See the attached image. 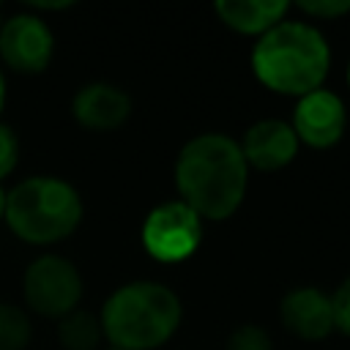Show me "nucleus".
<instances>
[{"label": "nucleus", "mask_w": 350, "mask_h": 350, "mask_svg": "<svg viewBox=\"0 0 350 350\" xmlns=\"http://www.w3.org/2000/svg\"><path fill=\"white\" fill-rule=\"evenodd\" d=\"M249 164L235 139L200 134L189 139L175 161V186L200 219L221 221L238 211L246 194Z\"/></svg>", "instance_id": "f257e3e1"}, {"label": "nucleus", "mask_w": 350, "mask_h": 350, "mask_svg": "<svg viewBox=\"0 0 350 350\" xmlns=\"http://www.w3.org/2000/svg\"><path fill=\"white\" fill-rule=\"evenodd\" d=\"M331 52L323 33L306 22H279L252 49L254 77L273 93L306 96L320 90Z\"/></svg>", "instance_id": "f03ea898"}, {"label": "nucleus", "mask_w": 350, "mask_h": 350, "mask_svg": "<svg viewBox=\"0 0 350 350\" xmlns=\"http://www.w3.org/2000/svg\"><path fill=\"white\" fill-rule=\"evenodd\" d=\"M98 320L112 347L153 350L175 334L180 323V301L159 282H131L107 298Z\"/></svg>", "instance_id": "7ed1b4c3"}, {"label": "nucleus", "mask_w": 350, "mask_h": 350, "mask_svg": "<svg viewBox=\"0 0 350 350\" xmlns=\"http://www.w3.org/2000/svg\"><path fill=\"white\" fill-rule=\"evenodd\" d=\"M3 221L25 243H57L79 227L82 200L79 191L60 178H27L5 194Z\"/></svg>", "instance_id": "20e7f679"}, {"label": "nucleus", "mask_w": 350, "mask_h": 350, "mask_svg": "<svg viewBox=\"0 0 350 350\" xmlns=\"http://www.w3.org/2000/svg\"><path fill=\"white\" fill-rule=\"evenodd\" d=\"M27 306L44 317H66L82 298V276L74 262L57 254L33 260L22 279Z\"/></svg>", "instance_id": "39448f33"}, {"label": "nucleus", "mask_w": 350, "mask_h": 350, "mask_svg": "<svg viewBox=\"0 0 350 350\" xmlns=\"http://www.w3.org/2000/svg\"><path fill=\"white\" fill-rule=\"evenodd\" d=\"M202 238V219L186 202H164L153 208L142 224V246L153 260L180 262L191 257Z\"/></svg>", "instance_id": "423d86ee"}, {"label": "nucleus", "mask_w": 350, "mask_h": 350, "mask_svg": "<svg viewBox=\"0 0 350 350\" xmlns=\"http://www.w3.org/2000/svg\"><path fill=\"white\" fill-rule=\"evenodd\" d=\"M55 36L36 14H16L0 25V55L5 66L22 74H38L49 66Z\"/></svg>", "instance_id": "0eeeda50"}, {"label": "nucleus", "mask_w": 350, "mask_h": 350, "mask_svg": "<svg viewBox=\"0 0 350 350\" xmlns=\"http://www.w3.org/2000/svg\"><path fill=\"white\" fill-rule=\"evenodd\" d=\"M347 123L345 104L331 90H312L301 96L295 115H293V131L301 142L312 148H331L342 139Z\"/></svg>", "instance_id": "6e6552de"}, {"label": "nucleus", "mask_w": 350, "mask_h": 350, "mask_svg": "<svg viewBox=\"0 0 350 350\" xmlns=\"http://www.w3.org/2000/svg\"><path fill=\"white\" fill-rule=\"evenodd\" d=\"M249 167L273 172L287 167L298 153V137L290 123L284 120H260L246 129L243 139L238 142Z\"/></svg>", "instance_id": "1a4fd4ad"}, {"label": "nucleus", "mask_w": 350, "mask_h": 350, "mask_svg": "<svg viewBox=\"0 0 350 350\" xmlns=\"http://www.w3.org/2000/svg\"><path fill=\"white\" fill-rule=\"evenodd\" d=\"M71 109L79 126L90 131H112L131 115V98L109 82H90L74 96Z\"/></svg>", "instance_id": "9d476101"}, {"label": "nucleus", "mask_w": 350, "mask_h": 350, "mask_svg": "<svg viewBox=\"0 0 350 350\" xmlns=\"http://www.w3.org/2000/svg\"><path fill=\"white\" fill-rule=\"evenodd\" d=\"M282 323L290 334L314 342L325 339L334 331V306L331 298L314 287L290 290L282 301Z\"/></svg>", "instance_id": "9b49d317"}, {"label": "nucleus", "mask_w": 350, "mask_h": 350, "mask_svg": "<svg viewBox=\"0 0 350 350\" xmlns=\"http://www.w3.org/2000/svg\"><path fill=\"white\" fill-rule=\"evenodd\" d=\"M290 3L284 0H219L216 14L219 19L243 36H265L271 27L284 22Z\"/></svg>", "instance_id": "f8f14e48"}, {"label": "nucleus", "mask_w": 350, "mask_h": 350, "mask_svg": "<svg viewBox=\"0 0 350 350\" xmlns=\"http://www.w3.org/2000/svg\"><path fill=\"white\" fill-rule=\"evenodd\" d=\"M60 345L66 350H96L104 331H101V320L85 309H74L66 317H60V328H57Z\"/></svg>", "instance_id": "ddd939ff"}, {"label": "nucleus", "mask_w": 350, "mask_h": 350, "mask_svg": "<svg viewBox=\"0 0 350 350\" xmlns=\"http://www.w3.org/2000/svg\"><path fill=\"white\" fill-rule=\"evenodd\" d=\"M30 336L27 314L14 304H0V350H25Z\"/></svg>", "instance_id": "4468645a"}, {"label": "nucleus", "mask_w": 350, "mask_h": 350, "mask_svg": "<svg viewBox=\"0 0 350 350\" xmlns=\"http://www.w3.org/2000/svg\"><path fill=\"white\" fill-rule=\"evenodd\" d=\"M227 350H273V345L260 325H241L230 334Z\"/></svg>", "instance_id": "2eb2a0df"}, {"label": "nucleus", "mask_w": 350, "mask_h": 350, "mask_svg": "<svg viewBox=\"0 0 350 350\" xmlns=\"http://www.w3.org/2000/svg\"><path fill=\"white\" fill-rule=\"evenodd\" d=\"M295 8L317 19H336L350 14V0H301L295 3Z\"/></svg>", "instance_id": "dca6fc26"}, {"label": "nucleus", "mask_w": 350, "mask_h": 350, "mask_svg": "<svg viewBox=\"0 0 350 350\" xmlns=\"http://www.w3.org/2000/svg\"><path fill=\"white\" fill-rule=\"evenodd\" d=\"M331 306H334V328H339L345 336H350V276L331 295Z\"/></svg>", "instance_id": "f3484780"}, {"label": "nucleus", "mask_w": 350, "mask_h": 350, "mask_svg": "<svg viewBox=\"0 0 350 350\" xmlns=\"http://www.w3.org/2000/svg\"><path fill=\"white\" fill-rule=\"evenodd\" d=\"M16 159H19V142H16V134H14V129H8V126L0 123V180H3L5 175L14 172Z\"/></svg>", "instance_id": "a211bd4d"}, {"label": "nucleus", "mask_w": 350, "mask_h": 350, "mask_svg": "<svg viewBox=\"0 0 350 350\" xmlns=\"http://www.w3.org/2000/svg\"><path fill=\"white\" fill-rule=\"evenodd\" d=\"M30 5H33V8H38V11H57V8H71L74 3H71V0H63V3H46V0H30Z\"/></svg>", "instance_id": "6ab92c4d"}, {"label": "nucleus", "mask_w": 350, "mask_h": 350, "mask_svg": "<svg viewBox=\"0 0 350 350\" xmlns=\"http://www.w3.org/2000/svg\"><path fill=\"white\" fill-rule=\"evenodd\" d=\"M5 104V79H3V71H0V109Z\"/></svg>", "instance_id": "aec40b11"}, {"label": "nucleus", "mask_w": 350, "mask_h": 350, "mask_svg": "<svg viewBox=\"0 0 350 350\" xmlns=\"http://www.w3.org/2000/svg\"><path fill=\"white\" fill-rule=\"evenodd\" d=\"M3 213H5V191L0 186V221H3Z\"/></svg>", "instance_id": "412c9836"}, {"label": "nucleus", "mask_w": 350, "mask_h": 350, "mask_svg": "<svg viewBox=\"0 0 350 350\" xmlns=\"http://www.w3.org/2000/svg\"><path fill=\"white\" fill-rule=\"evenodd\" d=\"M347 85H350V66H347Z\"/></svg>", "instance_id": "4be33fe9"}, {"label": "nucleus", "mask_w": 350, "mask_h": 350, "mask_svg": "<svg viewBox=\"0 0 350 350\" xmlns=\"http://www.w3.org/2000/svg\"><path fill=\"white\" fill-rule=\"evenodd\" d=\"M112 350H118V347H112Z\"/></svg>", "instance_id": "5701e85b"}]
</instances>
